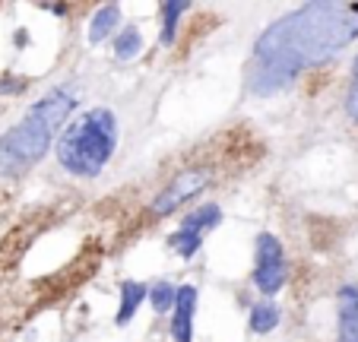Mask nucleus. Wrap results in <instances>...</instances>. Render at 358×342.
Masks as SVG:
<instances>
[{
  "instance_id": "3",
  "label": "nucleus",
  "mask_w": 358,
  "mask_h": 342,
  "mask_svg": "<svg viewBox=\"0 0 358 342\" xmlns=\"http://www.w3.org/2000/svg\"><path fill=\"white\" fill-rule=\"evenodd\" d=\"M117 149V117L111 108H89L70 124H64L57 136V165L70 178L92 181L99 178Z\"/></svg>"
},
{
  "instance_id": "17",
  "label": "nucleus",
  "mask_w": 358,
  "mask_h": 342,
  "mask_svg": "<svg viewBox=\"0 0 358 342\" xmlns=\"http://www.w3.org/2000/svg\"><path fill=\"white\" fill-rule=\"evenodd\" d=\"M41 10H48V13H55V16H67V7H64V3H45Z\"/></svg>"
},
{
  "instance_id": "15",
  "label": "nucleus",
  "mask_w": 358,
  "mask_h": 342,
  "mask_svg": "<svg viewBox=\"0 0 358 342\" xmlns=\"http://www.w3.org/2000/svg\"><path fill=\"white\" fill-rule=\"evenodd\" d=\"M343 108H345V117H349L352 124H358V83H349L345 99H343Z\"/></svg>"
},
{
  "instance_id": "14",
  "label": "nucleus",
  "mask_w": 358,
  "mask_h": 342,
  "mask_svg": "<svg viewBox=\"0 0 358 342\" xmlns=\"http://www.w3.org/2000/svg\"><path fill=\"white\" fill-rule=\"evenodd\" d=\"M175 295H178V285H171L169 279H159L152 289H149L146 301L152 304V311L156 314H169L171 308H175Z\"/></svg>"
},
{
  "instance_id": "8",
  "label": "nucleus",
  "mask_w": 358,
  "mask_h": 342,
  "mask_svg": "<svg viewBox=\"0 0 358 342\" xmlns=\"http://www.w3.org/2000/svg\"><path fill=\"white\" fill-rule=\"evenodd\" d=\"M336 342H358V289L345 285L339 292V329Z\"/></svg>"
},
{
  "instance_id": "16",
  "label": "nucleus",
  "mask_w": 358,
  "mask_h": 342,
  "mask_svg": "<svg viewBox=\"0 0 358 342\" xmlns=\"http://www.w3.org/2000/svg\"><path fill=\"white\" fill-rule=\"evenodd\" d=\"M22 86H26V80H10V73H3V80H0V92L3 95H16Z\"/></svg>"
},
{
  "instance_id": "9",
  "label": "nucleus",
  "mask_w": 358,
  "mask_h": 342,
  "mask_svg": "<svg viewBox=\"0 0 358 342\" xmlns=\"http://www.w3.org/2000/svg\"><path fill=\"white\" fill-rule=\"evenodd\" d=\"M117 29H121V7H117V3H105V7H99L92 13V20H89V41L101 45L105 38L117 35Z\"/></svg>"
},
{
  "instance_id": "1",
  "label": "nucleus",
  "mask_w": 358,
  "mask_h": 342,
  "mask_svg": "<svg viewBox=\"0 0 358 342\" xmlns=\"http://www.w3.org/2000/svg\"><path fill=\"white\" fill-rule=\"evenodd\" d=\"M358 38V3H301L279 16L254 41V61L279 64L301 76L324 67Z\"/></svg>"
},
{
  "instance_id": "4",
  "label": "nucleus",
  "mask_w": 358,
  "mask_h": 342,
  "mask_svg": "<svg viewBox=\"0 0 358 342\" xmlns=\"http://www.w3.org/2000/svg\"><path fill=\"white\" fill-rule=\"evenodd\" d=\"M213 184H216V165H213V162H194V165H184L181 171H175V175L169 178V184L149 200L143 219L146 222L169 219L171 213H178L181 206H187V203L196 200L200 194H206Z\"/></svg>"
},
{
  "instance_id": "18",
  "label": "nucleus",
  "mask_w": 358,
  "mask_h": 342,
  "mask_svg": "<svg viewBox=\"0 0 358 342\" xmlns=\"http://www.w3.org/2000/svg\"><path fill=\"white\" fill-rule=\"evenodd\" d=\"M352 83H358V57L352 61Z\"/></svg>"
},
{
  "instance_id": "5",
  "label": "nucleus",
  "mask_w": 358,
  "mask_h": 342,
  "mask_svg": "<svg viewBox=\"0 0 358 342\" xmlns=\"http://www.w3.org/2000/svg\"><path fill=\"white\" fill-rule=\"evenodd\" d=\"M250 282L257 285V292H264L266 298L276 295L289 282V260H285V248L276 235L260 231L254 241V276Z\"/></svg>"
},
{
  "instance_id": "6",
  "label": "nucleus",
  "mask_w": 358,
  "mask_h": 342,
  "mask_svg": "<svg viewBox=\"0 0 358 342\" xmlns=\"http://www.w3.org/2000/svg\"><path fill=\"white\" fill-rule=\"evenodd\" d=\"M196 285H181L175 295V308H171L169 333L171 342H194V314H196Z\"/></svg>"
},
{
  "instance_id": "2",
  "label": "nucleus",
  "mask_w": 358,
  "mask_h": 342,
  "mask_svg": "<svg viewBox=\"0 0 358 342\" xmlns=\"http://www.w3.org/2000/svg\"><path fill=\"white\" fill-rule=\"evenodd\" d=\"M76 105H80V92L73 86H55L38 101H32L20 121L0 134V171L3 175L32 171L51 152V143L70 121Z\"/></svg>"
},
{
  "instance_id": "10",
  "label": "nucleus",
  "mask_w": 358,
  "mask_h": 342,
  "mask_svg": "<svg viewBox=\"0 0 358 342\" xmlns=\"http://www.w3.org/2000/svg\"><path fill=\"white\" fill-rule=\"evenodd\" d=\"M149 289L143 285L140 279H127L121 282V304H117V314H115V323L117 327H127L130 320L136 317V311H140V304L146 301Z\"/></svg>"
},
{
  "instance_id": "13",
  "label": "nucleus",
  "mask_w": 358,
  "mask_h": 342,
  "mask_svg": "<svg viewBox=\"0 0 358 342\" xmlns=\"http://www.w3.org/2000/svg\"><path fill=\"white\" fill-rule=\"evenodd\" d=\"M190 10L187 0H165L159 3V13H162V45H171L175 41V32H178V22L181 16Z\"/></svg>"
},
{
  "instance_id": "11",
  "label": "nucleus",
  "mask_w": 358,
  "mask_h": 342,
  "mask_svg": "<svg viewBox=\"0 0 358 342\" xmlns=\"http://www.w3.org/2000/svg\"><path fill=\"white\" fill-rule=\"evenodd\" d=\"M279 320H282V314H279V304L266 298V301H257L254 308H250L248 327H250V333L266 336V333H273V329L279 327Z\"/></svg>"
},
{
  "instance_id": "12",
  "label": "nucleus",
  "mask_w": 358,
  "mask_h": 342,
  "mask_svg": "<svg viewBox=\"0 0 358 342\" xmlns=\"http://www.w3.org/2000/svg\"><path fill=\"white\" fill-rule=\"evenodd\" d=\"M140 51H143V32H140V26H134V22H127V26H121L117 29V35H115V57L117 61H134V57H140Z\"/></svg>"
},
{
  "instance_id": "7",
  "label": "nucleus",
  "mask_w": 358,
  "mask_h": 342,
  "mask_svg": "<svg viewBox=\"0 0 358 342\" xmlns=\"http://www.w3.org/2000/svg\"><path fill=\"white\" fill-rule=\"evenodd\" d=\"M216 225H222V206L210 200V203H200L196 209H190L175 231H181V235H190V238H200V241H203V238L210 235Z\"/></svg>"
}]
</instances>
